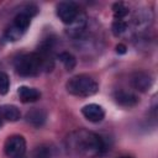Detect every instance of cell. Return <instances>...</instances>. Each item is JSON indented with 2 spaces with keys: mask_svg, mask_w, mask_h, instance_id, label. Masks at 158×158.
I'll use <instances>...</instances> for the list:
<instances>
[{
  "mask_svg": "<svg viewBox=\"0 0 158 158\" xmlns=\"http://www.w3.org/2000/svg\"><path fill=\"white\" fill-rule=\"evenodd\" d=\"M68 152L77 158H96L105 151L102 138L88 130H77L67 137Z\"/></svg>",
  "mask_w": 158,
  "mask_h": 158,
  "instance_id": "1",
  "label": "cell"
},
{
  "mask_svg": "<svg viewBox=\"0 0 158 158\" xmlns=\"http://www.w3.org/2000/svg\"><path fill=\"white\" fill-rule=\"evenodd\" d=\"M65 89L69 94L79 98H88L95 95L99 91L98 81L89 74H78L72 77L67 84Z\"/></svg>",
  "mask_w": 158,
  "mask_h": 158,
  "instance_id": "2",
  "label": "cell"
},
{
  "mask_svg": "<svg viewBox=\"0 0 158 158\" xmlns=\"http://www.w3.org/2000/svg\"><path fill=\"white\" fill-rule=\"evenodd\" d=\"M15 70L21 77H35L43 69V62L37 52L20 54L14 60Z\"/></svg>",
  "mask_w": 158,
  "mask_h": 158,
  "instance_id": "3",
  "label": "cell"
},
{
  "mask_svg": "<svg viewBox=\"0 0 158 158\" xmlns=\"http://www.w3.org/2000/svg\"><path fill=\"white\" fill-rule=\"evenodd\" d=\"M30 7H27L26 10L20 11L12 20L11 25H9L4 32V38L6 41L10 42H15L17 40H20L23 33L27 31L30 23H31V17L35 12L28 11Z\"/></svg>",
  "mask_w": 158,
  "mask_h": 158,
  "instance_id": "4",
  "label": "cell"
},
{
  "mask_svg": "<svg viewBox=\"0 0 158 158\" xmlns=\"http://www.w3.org/2000/svg\"><path fill=\"white\" fill-rule=\"evenodd\" d=\"M26 152V141L23 136L14 135L7 137L4 144V153L7 158H21Z\"/></svg>",
  "mask_w": 158,
  "mask_h": 158,
  "instance_id": "5",
  "label": "cell"
},
{
  "mask_svg": "<svg viewBox=\"0 0 158 158\" xmlns=\"http://www.w3.org/2000/svg\"><path fill=\"white\" fill-rule=\"evenodd\" d=\"M56 12L57 16L59 17V20L65 23L67 26H69L72 22L75 21V19L79 16L80 10L78 9L77 4L70 2V1H62L57 5L56 7Z\"/></svg>",
  "mask_w": 158,
  "mask_h": 158,
  "instance_id": "6",
  "label": "cell"
},
{
  "mask_svg": "<svg viewBox=\"0 0 158 158\" xmlns=\"http://www.w3.org/2000/svg\"><path fill=\"white\" fill-rule=\"evenodd\" d=\"M83 116L90 122H100L105 117L104 109L98 104H88L81 109Z\"/></svg>",
  "mask_w": 158,
  "mask_h": 158,
  "instance_id": "7",
  "label": "cell"
},
{
  "mask_svg": "<svg viewBox=\"0 0 158 158\" xmlns=\"http://www.w3.org/2000/svg\"><path fill=\"white\" fill-rule=\"evenodd\" d=\"M131 84L139 91H147L152 86V78L144 72H136L131 78Z\"/></svg>",
  "mask_w": 158,
  "mask_h": 158,
  "instance_id": "8",
  "label": "cell"
},
{
  "mask_svg": "<svg viewBox=\"0 0 158 158\" xmlns=\"http://www.w3.org/2000/svg\"><path fill=\"white\" fill-rule=\"evenodd\" d=\"M17 95L20 98V100L25 104L27 102H35L41 98V93L40 90H37L36 88H30V86H20L17 89Z\"/></svg>",
  "mask_w": 158,
  "mask_h": 158,
  "instance_id": "9",
  "label": "cell"
},
{
  "mask_svg": "<svg viewBox=\"0 0 158 158\" xmlns=\"http://www.w3.org/2000/svg\"><path fill=\"white\" fill-rule=\"evenodd\" d=\"M114 99L115 101L121 105V106H125V107H131V106H135L137 102H138V98L132 94V93H128V91H125V90H118L114 94Z\"/></svg>",
  "mask_w": 158,
  "mask_h": 158,
  "instance_id": "10",
  "label": "cell"
},
{
  "mask_svg": "<svg viewBox=\"0 0 158 158\" xmlns=\"http://www.w3.org/2000/svg\"><path fill=\"white\" fill-rule=\"evenodd\" d=\"M26 121L33 127H41L46 121V112L41 109H31L26 114Z\"/></svg>",
  "mask_w": 158,
  "mask_h": 158,
  "instance_id": "11",
  "label": "cell"
},
{
  "mask_svg": "<svg viewBox=\"0 0 158 158\" xmlns=\"http://www.w3.org/2000/svg\"><path fill=\"white\" fill-rule=\"evenodd\" d=\"M85 26H86V16H85L83 12H80L79 16L75 19V21L72 22V23L68 26L67 33H68L69 36H72V37H78V36L84 31Z\"/></svg>",
  "mask_w": 158,
  "mask_h": 158,
  "instance_id": "12",
  "label": "cell"
},
{
  "mask_svg": "<svg viewBox=\"0 0 158 158\" xmlns=\"http://www.w3.org/2000/svg\"><path fill=\"white\" fill-rule=\"evenodd\" d=\"M0 116L4 120L15 122V121L20 120L21 112L15 105H2V106H0Z\"/></svg>",
  "mask_w": 158,
  "mask_h": 158,
  "instance_id": "13",
  "label": "cell"
},
{
  "mask_svg": "<svg viewBox=\"0 0 158 158\" xmlns=\"http://www.w3.org/2000/svg\"><path fill=\"white\" fill-rule=\"evenodd\" d=\"M114 11V20H126V17L130 14L128 7L123 2H116L112 6Z\"/></svg>",
  "mask_w": 158,
  "mask_h": 158,
  "instance_id": "14",
  "label": "cell"
},
{
  "mask_svg": "<svg viewBox=\"0 0 158 158\" xmlns=\"http://www.w3.org/2000/svg\"><path fill=\"white\" fill-rule=\"evenodd\" d=\"M58 59L63 63V65L65 67L67 70H72V69H74L75 63H77L74 56L70 54L69 52H62V53H59V54H58Z\"/></svg>",
  "mask_w": 158,
  "mask_h": 158,
  "instance_id": "15",
  "label": "cell"
},
{
  "mask_svg": "<svg viewBox=\"0 0 158 158\" xmlns=\"http://www.w3.org/2000/svg\"><path fill=\"white\" fill-rule=\"evenodd\" d=\"M9 88H10V79L7 74L4 72H0V94L5 95L9 91Z\"/></svg>",
  "mask_w": 158,
  "mask_h": 158,
  "instance_id": "16",
  "label": "cell"
},
{
  "mask_svg": "<svg viewBox=\"0 0 158 158\" xmlns=\"http://www.w3.org/2000/svg\"><path fill=\"white\" fill-rule=\"evenodd\" d=\"M32 158H51V151L46 146H40L33 151Z\"/></svg>",
  "mask_w": 158,
  "mask_h": 158,
  "instance_id": "17",
  "label": "cell"
},
{
  "mask_svg": "<svg viewBox=\"0 0 158 158\" xmlns=\"http://www.w3.org/2000/svg\"><path fill=\"white\" fill-rule=\"evenodd\" d=\"M116 51H117V53H125L126 52V46L120 43V44L116 46Z\"/></svg>",
  "mask_w": 158,
  "mask_h": 158,
  "instance_id": "18",
  "label": "cell"
},
{
  "mask_svg": "<svg viewBox=\"0 0 158 158\" xmlns=\"http://www.w3.org/2000/svg\"><path fill=\"white\" fill-rule=\"evenodd\" d=\"M2 126V118H1V116H0V127Z\"/></svg>",
  "mask_w": 158,
  "mask_h": 158,
  "instance_id": "19",
  "label": "cell"
},
{
  "mask_svg": "<svg viewBox=\"0 0 158 158\" xmlns=\"http://www.w3.org/2000/svg\"><path fill=\"white\" fill-rule=\"evenodd\" d=\"M118 158H132V157H127V156H123V157H118Z\"/></svg>",
  "mask_w": 158,
  "mask_h": 158,
  "instance_id": "20",
  "label": "cell"
}]
</instances>
